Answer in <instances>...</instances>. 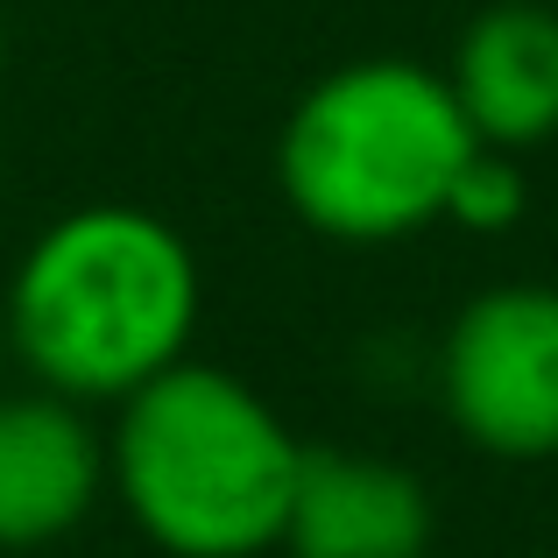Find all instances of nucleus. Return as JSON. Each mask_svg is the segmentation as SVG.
<instances>
[{
    "mask_svg": "<svg viewBox=\"0 0 558 558\" xmlns=\"http://www.w3.org/2000/svg\"><path fill=\"white\" fill-rule=\"evenodd\" d=\"M205 312V269L163 213L93 198L28 233L8 269L0 332L36 389L99 410L178 368Z\"/></svg>",
    "mask_w": 558,
    "mask_h": 558,
    "instance_id": "nucleus-1",
    "label": "nucleus"
},
{
    "mask_svg": "<svg viewBox=\"0 0 558 558\" xmlns=\"http://www.w3.org/2000/svg\"><path fill=\"white\" fill-rule=\"evenodd\" d=\"M0 71H8V14H0Z\"/></svg>",
    "mask_w": 558,
    "mask_h": 558,
    "instance_id": "nucleus-9",
    "label": "nucleus"
},
{
    "mask_svg": "<svg viewBox=\"0 0 558 558\" xmlns=\"http://www.w3.org/2000/svg\"><path fill=\"white\" fill-rule=\"evenodd\" d=\"M432 389L481 460H558V283L474 290L438 332Z\"/></svg>",
    "mask_w": 558,
    "mask_h": 558,
    "instance_id": "nucleus-4",
    "label": "nucleus"
},
{
    "mask_svg": "<svg viewBox=\"0 0 558 558\" xmlns=\"http://www.w3.org/2000/svg\"><path fill=\"white\" fill-rule=\"evenodd\" d=\"M523 213H531V178H523V163L509 149H488V142H481V149L466 156V170L452 178L446 227L495 241V233H509Z\"/></svg>",
    "mask_w": 558,
    "mask_h": 558,
    "instance_id": "nucleus-8",
    "label": "nucleus"
},
{
    "mask_svg": "<svg viewBox=\"0 0 558 558\" xmlns=\"http://www.w3.org/2000/svg\"><path fill=\"white\" fill-rule=\"evenodd\" d=\"M537 558H558V551H537Z\"/></svg>",
    "mask_w": 558,
    "mask_h": 558,
    "instance_id": "nucleus-11",
    "label": "nucleus"
},
{
    "mask_svg": "<svg viewBox=\"0 0 558 558\" xmlns=\"http://www.w3.org/2000/svg\"><path fill=\"white\" fill-rule=\"evenodd\" d=\"M107 495V432L50 389H0V551L64 545Z\"/></svg>",
    "mask_w": 558,
    "mask_h": 558,
    "instance_id": "nucleus-6",
    "label": "nucleus"
},
{
    "mask_svg": "<svg viewBox=\"0 0 558 558\" xmlns=\"http://www.w3.org/2000/svg\"><path fill=\"white\" fill-rule=\"evenodd\" d=\"M481 135L446 71L417 57H347L290 99L276 128V191L332 247H396L446 227L452 178Z\"/></svg>",
    "mask_w": 558,
    "mask_h": 558,
    "instance_id": "nucleus-3",
    "label": "nucleus"
},
{
    "mask_svg": "<svg viewBox=\"0 0 558 558\" xmlns=\"http://www.w3.org/2000/svg\"><path fill=\"white\" fill-rule=\"evenodd\" d=\"M8 368H14V361H8V332H0V381H8Z\"/></svg>",
    "mask_w": 558,
    "mask_h": 558,
    "instance_id": "nucleus-10",
    "label": "nucleus"
},
{
    "mask_svg": "<svg viewBox=\"0 0 558 558\" xmlns=\"http://www.w3.org/2000/svg\"><path fill=\"white\" fill-rule=\"evenodd\" d=\"M446 85L488 149H537L558 135V8L488 0L452 43Z\"/></svg>",
    "mask_w": 558,
    "mask_h": 558,
    "instance_id": "nucleus-7",
    "label": "nucleus"
},
{
    "mask_svg": "<svg viewBox=\"0 0 558 558\" xmlns=\"http://www.w3.org/2000/svg\"><path fill=\"white\" fill-rule=\"evenodd\" d=\"M432 537H438V502L417 466L389 460V452L312 446L304 438L276 551H290V558H432Z\"/></svg>",
    "mask_w": 558,
    "mask_h": 558,
    "instance_id": "nucleus-5",
    "label": "nucleus"
},
{
    "mask_svg": "<svg viewBox=\"0 0 558 558\" xmlns=\"http://www.w3.org/2000/svg\"><path fill=\"white\" fill-rule=\"evenodd\" d=\"M304 438L247 375L178 361L113 403L107 495L163 558H262L283 545Z\"/></svg>",
    "mask_w": 558,
    "mask_h": 558,
    "instance_id": "nucleus-2",
    "label": "nucleus"
}]
</instances>
